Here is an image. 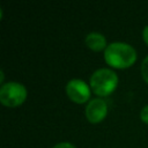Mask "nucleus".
I'll return each instance as SVG.
<instances>
[{
  "instance_id": "obj_5",
  "label": "nucleus",
  "mask_w": 148,
  "mask_h": 148,
  "mask_svg": "<svg viewBox=\"0 0 148 148\" xmlns=\"http://www.w3.org/2000/svg\"><path fill=\"white\" fill-rule=\"evenodd\" d=\"M108 114V105L102 98H92L86 106V117L89 123H101Z\"/></svg>"
},
{
  "instance_id": "obj_10",
  "label": "nucleus",
  "mask_w": 148,
  "mask_h": 148,
  "mask_svg": "<svg viewBox=\"0 0 148 148\" xmlns=\"http://www.w3.org/2000/svg\"><path fill=\"white\" fill-rule=\"evenodd\" d=\"M142 37H143L145 43L148 45V25H146V27L143 28V31H142Z\"/></svg>"
},
{
  "instance_id": "obj_2",
  "label": "nucleus",
  "mask_w": 148,
  "mask_h": 148,
  "mask_svg": "<svg viewBox=\"0 0 148 148\" xmlns=\"http://www.w3.org/2000/svg\"><path fill=\"white\" fill-rule=\"evenodd\" d=\"M90 89L98 96L112 94L118 86L117 74L109 68H99L90 76Z\"/></svg>"
},
{
  "instance_id": "obj_7",
  "label": "nucleus",
  "mask_w": 148,
  "mask_h": 148,
  "mask_svg": "<svg viewBox=\"0 0 148 148\" xmlns=\"http://www.w3.org/2000/svg\"><path fill=\"white\" fill-rule=\"evenodd\" d=\"M141 74L143 80L148 83V57H146L141 64Z\"/></svg>"
},
{
  "instance_id": "obj_8",
  "label": "nucleus",
  "mask_w": 148,
  "mask_h": 148,
  "mask_svg": "<svg viewBox=\"0 0 148 148\" xmlns=\"http://www.w3.org/2000/svg\"><path fill=\"white\" fill-rule=\"evenodd\" d=\"M140 118H141V120H142L145 124H148V105H146V106L141 110V112H140Z\"/></svg>"
},
{
  "instance_id": "obj_6",
  "label": "nucleus",
  "mask_w": 148,
  "mask_h": 148,
  "mask_svg": "<svg viewBox=\"0 0 148 148\" xmlns=\"http://www.w3.org/2000/svg\"><path fill=\"white\" fill-rule=\"evenodd\" d=\"M84 43L88 46V49H90L91 51H95V52H99L102 50H105L108 46L105 37L99 32L88 34L86 39H84Z\"/></svg>"
},
{
  "instance_id": "obj_3",
  "label": "nucleus",
  "mask_w": 148,
  "mask_h": 148,
  "mask_svg": "<svg viewBox=\"0 0 148 148\" xmlns=\"http://www.w3.org/2000/svg\"><path fill=\"white\" fill-rule=\"evenodd\" d=\"M27 89L18 82H7L0 88V102L8 108H16L23 104L27 98Z\"/></svg>"
},
{
  "instance_id": "obj_4",
  "label": "nucleus",
  "mask_w": 148,
  "mask_h": 148,
  "mask_svg": "<svg viewBox=\"0 0 148 148\" xmlns=\"http://www.w3.org/2000/svg\"><path fill=\"white\" fill-rule=\"evenodd\" d=\"M66 94L71 101L83 104L90 98V87L80 79H72L66 84Z\"/></svg>"
},
{
  "instance_id": "obj_1",
  "label": "nucleus",
  "mask_w": 148,
  "mask_h": 148,
  "mask_svg": "<svg viewBox=\"0 0 148 148\" xmlns=\"http://www.w3.org/2000/svg\"><path fill=\"white\" fill-rule=\"evenodd\" d=\"M104 59L111 67L123 69L131 67L135 62L136 52L130 44L114 42L106 46L104 51Z\"/></svg>"
},
{
  "instance_id": "obj_9",
  "label": "nucleus",
  "mask_w": 148,
  "mask_h": 148,
  "mask_svg": "<svg viewBox=\"0 0 148 148\" xmlns=\"http://www.w3.org/2000/svg\"><path fill=\"white\" fill-rule=\"evenodd\" d=\"M52 148H75V147L69 142H59L56 146H53Z\"/></svg>"
}]
</instances>
